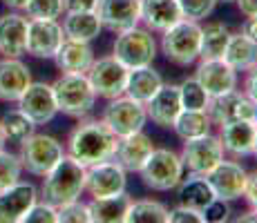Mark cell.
<instances>
[{
    "label": "cell",
    "instance_id": "cell-23",
    "mask_svg": "<svg viewBox=\"0 0 257 223\" xmlns=\"http://www.w3.org/2000/svg\"><path fill=\"white\" fill-rule=\"evenodd\" d=\"M29 18L21 12H12L0 16V56L21 58L27 43Z\"/></svg>",
    "mask_w": 257,
    "mask_h": 223
},
{
    "label": "cell",
    "instance_id": "cell-27",
    "mask_svg": "<svg viewBox=\"0 0 257 223\" xmlns=\"http://www.w3.org/2000/svg\"><path fill=\"white\" fill-rule=\"evenodd\" d=\"M61 18L63 34H65V38H72V41L92 43L103 32V25L98 21L96 12H65Z\"/></svg>",
    "mask_w": 257,
    "mask_h": 223
},
{
    "label": "cell",
    "instance_id": "cell-38",
    "mask_svg": "<svg viewBox=\"0 0 257 223\" xmlns=\"http://www.w3.org/2000/svg\"><path fill=\"white\" fill-rule=\"evenodd\" d=\"M177 3H179L181 16L195 23H204L217 7V0H177Z\"/></svg>",
    "mask_w": 257,
    "mask_h": 223
},
{
    "label": "cell",
    "instance_id": "cell-25",
    "mask_svg": "<svg viewBox=\"0 0 257 223\" xmlns=\"http://www.w3.org/2000/svg\"><path fill=\"white\" fill-rule=\"evenodd\" d=\"M94 58L96 56H94V49L90 43L65 38L52 61L56 63V67L61 69L63 74H85L94 63Z\"/></svg>",
    "mask_w": 257,
    "mask_h": 223
},
{
    "label": "cell",
    "instance_id": "cell-41",
    "mask_svg": "<svg viewBox=\"0 0 257 223\" xmlns=\"http://www.w3.org/2000/svg\"><path fill=\"white\" fill-rule=\"evenodd\" d=\"M168 223H206V219L204 212L179 203L177 207H168Z\"/></svg>",
    "mask_w": 257,
    "mask_h": 223
},
{
    "label": "cell",
    "instance_id": "cell-45",
    "mask_svg": "<svg viewBox=\"0 0 257 223\" xmlns=\"http://www.w3.org/2000/svg\"><path fill=\"white\" fill-rule=\"evenodd\" d=\"M65 12H96L98 0H63Z\"/></svg>",
    "mask_w": 257,
    "mask_h": 223
},
{
    "label": "cell",
    "instance_id": "cell-7",
    "mask_svg": "<svg viewBox=\"0 0 257 223\" xmlns=\"http://www.w3.org/2000/svg\"><path fill=\"white\" fill-rule=\"evenodd\" d=\"M21 163L23 170H27L34 176H45L63 156H65V145L58 138L49 136V134H36L27 136L21 143Z\"/></svg>",
    "mask_w": 257,
    "mask_h": 223
},
{
    "label": "cell",
    "instance_id": "cell-6",
    "mask_svg": "<svg viewBox=\"0 0 257 223\" xmlns=\"http://www.w3.org/2000/svg\"><path fill=\"white\" fill-rule=\"evenodd\" d=\"M157 54H159V41L141 23L125 29V32H118L114 45H112V56L127 69L152 65Z\"/></svg>",
    "mask_w": 257,
    "mask_h": 223
},
{
    "label": "cell",
    "instance_id": "cell-24",
    "mask_svg": "<svg viewBox=\"0 0 257 223\" xmlns=\"http://www.w3.org/2000/svg\"><path fill=\"white\" fill-rule=\"evenodd\" d=\"M181 9L177 0H141V25L155 36L181 21Z\"/></svg>",
    "mask_w": 257,
    "mask_h": 223
},
{
    "label": "cell",
    "instance_id": "cell-35",
    "mask_svg": "<svg viewBox=\"0 0 257 223\" xmlns=\"http://www.w3.org/2000/svg\"><path fill=\"white\" fill-rule=\"evenodd\" d=\"M179 101L181 110H206L210 103V96L195 76H188L179 83Z\"/></svg>",
    "mask_w": 257,
    "mask_h": 223
},
{
    "label": "cell",
    "instance_id": "cell-20",
    "mask_svg": "<svg viewBox=\"0 0 257 223\" xmlns=\"http://www.w3.org/2000/svg\"><path fill=\"white\" fill-rule=\"evenodd\" d=\"M155 150V143L148 136L146 132H135L127 134V136H121L116 141V150H114V161L123 167L125 172H132V174H139V170L143 167V163L148 161V156Z\"/></svg>",
    "mask_w": 257,
    "mask_h": 223
},
{
    "label": "cell",
    "instance_id": "cell-1",
    "mask_svg": "<svg viewBox=\"0 0 257 223\" xmlns=\"http://www.w3.org/2000/svg\"><path fill=\"white\" fill-rule=\"evenodd\" d=\"M118 136L101 118H81L78 125L70 132L65 141V154L81 163L83 167H90L94 163L107 161L114 156Z\"/></svg>",
    "mask_w": 257,
    "mask_h": 223
},
{
    "label": "cell",
    "instance_id": "cell-14",
    "mask_svg": "<svg viewBox=\"0 0 257 223\" xmlns=\"http://www.w3.org/2000/svg\"><path fill=\"white\" fill-rule=\"evenodd\" d=\"M18 110H21L27 118H32L34 125H47L56 118L58 107L56 98L52 92V83H34L23 92L18 98Z\"/></svg>",
    "mask_w": 257,
    "mask_h": 223
},
{
    "label": "cell",
    "instance_id": "cell-22",
    "mask_svg": "<svg viewBox=\"0 0 257 223\" xmlns=\"http://www.w3.org/2000/svg\"><path fill=\"white\" fill-rule=\"evenodd\" d=\"M148 121H152L161 130H170L175 118L181 112V101H179V85H170L164 83L159 92L146 103Z\"/></svg>",
    "mask_w": 257,
    "mask_h": 223
},
{
    "label": "cell",
    "instance_id": "cell-12",
    "mask_svg": "<svg viewBox=\"0 0 257 223\" xmlns=\"http://www.w3.org/2000/svg\"><path fill=\"white\" fill-rule=\"evenodd\" d=\"M246 174H248V172L241 167V163H237V158H221L208 174H206V178H208L217 199L233 203L244 196Z\"/></svg>",
    "mask_w": 257,
    "mask_h": 223
},
{
    "label": "cell",
    "instance_id": "cell-42",
    "mask_svg": "<svg viewBox=\"0 0 257 223\" xmlns=\"http://www.w3.org/2000/svg\"><path fill=\"white\" fill-rule=\"evenodd\" d=\"M204 219L206 223H224L230 219V203L224 199H212L204 207Z\"/></svg>",
    "mask_w": 257,
    "mask_h": 223
},
{
    "label": "cell",
    "instance_id": "cell-19",
    "mask_svg": "<svg viewBox=\"0 0 257 223\" xmlns=\"http://www.w3.org/2000/svg\"><path fill=\"white\" fill-rule=\"evenodd\" d=\"M257 125L253 121H230L219 125V141L224 145L226 156L230 158H248L255 150Z\"/></svg>",
    "mask_w": 257,
    "mask_h": 223
},
{
    "label": "cell",
    "instance_id": "cell-5",
    "mask_svg": "<svg viewBox=\"0 0 257 223\" xmlns=\"http://www.w3.org/2000/svg\"><path fill=\"white\" fill-rule=\"evenodd\" d=\"M139 176L148 190L170 192L186 176V167L179 152L170 150V147H155L152 154L148 156V161L143 163V167L139 170Z\"/></svg>",
    "mask_w": 257,
    "mask_h": 223
},
{
    "label": "cell",
    "instance_id": "cell-18",
    "mask_svg": "<svg viewBox=\"0 0 257 223\" xmlns=\"http://www.w3.org/2000/svg\"><path fill=\"white\" fill-rule=\"evenodd\" d=\"M195 78L201 83V87L208 92V96H219L230 89L239 87V72H235L224 58H208L199 61L195 72Z\"/></svg>",
    "mask_w": 257,
    "mask_h": 223
},
{
    "label": "cell",
    "instance_id": "cell-44",
    "mask_svg": "<svg viewBox=\"0 0 257 223\" xmlns=\"http://www.w3.org/2000/svg\"><path fill=\"white\" fill-rule=\"evenodd\" d=\"M244 74L246 76H244V89H241V92H244L253 103H257V65L250 67L248 72H244Z\"/></svg>",
    "mask_w": 257,
    "mask_h": 223
},
{
    "label": "cell",
    "instance_id": "cell-9",
    "mask_svg": "<svg viewBox=\"0 0 257 223\" xmlns=\"http://www.w3.org/2000/svg\"><path fill=\"white\" fill-rule=\"evenodd\" d=\"M181 161H184V167L188 174H208L212 167L226 158L224 145L219 141V134H204V136L197 138H188L184 141V147L179 152Z\"/></svg>",
    "mask_w": 257,
    "mask_h": 223
},
{
    "label": "cell",
    "instance_id": "cell-43",
    "mask_svg": "<svg viewBox=\"0 0 257 223\" xmlns=\"http://www.w3.org/2000/svg\"><path fill=\"white\" fill-rule=\"evenodd\" d=\"M246 203H248V207H253L257 210V167L253 172H248L246 174V185H244V196H241Z\"/></svg>",
    "mask_w": 257,
    "mask_h": 223
},
{
    "label": "cell",
    "instance_id": "cell-4",
    "mask_svg": "<svg viewBox=\"0 0 257 223\" xmlns=\"http://www.w3.org/2000/svg\"><path fill=\"white\" fill-rule=\"evenodd\" d=\"M52 92L56 98L58 112L70 118H85L90 116L96 105V94L87 81L85 74H61L52 83Z\"/></svg>",
    "mask_w": 257,
    "mask_h": 223
},
{
    "label": "cell",
    "instance_id": "cell-26",
    "mask_svg": "<svg viewBox=\"0 0 257 223\" xmlns=\"http://www.w3.org/2000/svg\"><path fill=\"white\" fill-rule=\"evenodd\" d=\"M164 85V78L152 65H143V67H135L127 69V81H125V96L135 98L146 105L157 92Z\"/></svg>",
    "mask_w": 257,
    "mask_h": 223
},
{
    "label": "cell",
    "instance_id": "cell-3",
    "mask_svg": "<svg viewBox=\"0 0 257 223\" xmlns=\"http://www.w3.org/2000/svg\"><path fill=\"white\" fill-rule=\"evenodd\" d=\"M159 49L168 63L177 67H190L199 61L201 45V23L181 18L164 34H159Z\"/></svg>",
    "mask_w": 257,
    "mask_h": 223
},
{
    "label": "cell",
    "instance_id": "cell-11",
    "mask_svg": "<svg viewBox=\"0 0 257 223\" xmlns=\"http://www.w3.org/2000/svg\"><path fill=\"white\" fill-rule=\"evenodd\" d=\"M127 185V172L114 161L94 163V165L85 167V192L90 199H105V196H116L125 192Z\"/></svg>",
    "mask_w": 257,
    "mask_h": 223
},
{
    "label": "cell",
    "instance_id": "cell-46",
    "mask_svg": "<svg viewBox=\"0 0 257 223\" xmlns=\"http://www.w3.org/2000/svg\"><path fill=\"white\" fill-rule=\"evenodd\" d=\"M239 32L244 34L246 38H250L253 43H257V16H248V18H246Z\"/></svg>",
    "mask_w": 257,
    "mask_h": 223
},
{
    "label": "cell",
    "instance_id": "cell-51",
    "mask_svg": "<svg viewBox=\"0 0 257 223\" xmlns=\"http://www.w3.org/2000/svg\"><path fill=\"white\" fill-rule=\"evenodd\" d=\"M253 123L257 125V103H255V112H253Z\"/></svg>",
    "mask_w": 257,
    "mask_h": 223
},
{
    "label": "cell",
    "instance_id": "cell-8",
    "mask_svg": "<svg viewBox=\"0 0 257 223\" xmlns=\"http://www.w3.org/2000/svg\"><path fill=\"white\" fill-rule=\"evenodd\" d=\"M101 121L121 138V136H127V134L141 132L148 123V112L143 103L121 94V96L107 101V105L103 107Z\"/></svg>",
    "mask_w": 257,
    "mask_h": 223
},
{
    "label": "cell",
    "instance_id": "cell-37",
    "mask_svg": "<svg viewBox=\"0 0 257 223\" xmlns=\"http://www.w3.org/2000/svg\"><path fill=\"white\" fill-rule=\"evenodd\" d=\"M23 176V163L21 156L14 154V152H7L3 147L0 150V190L9 187L12 183L21 181Z\"/></svg>",
    "mask_w": 257,
    "mask_h": 223
},
{
    "label": "cell",
    "instance_id": "cell-13",
    "mask_svg": "<svg viewBox=\"0 0 257 223\" xmlns=\"http://www.w3.org/2000/svg\"><path fill=\"white\" fill-rule=\"evenodd\" d=\"M206 112H208L212 125L219 127L230 121H253L255 103L237 87L226 94H219V96H212Z\"/></svg>",
    "mask_w": 257,
    "mask_h": 223
},
{
    "label": "cell",
    "instance_id": "cell-30",
    "mask_svg": "<svg viewBox=\"0 0 257 223\" xmlns=\"http://www.w3.org/2000/svg\"><path fill=\"white\" fill-rule=\"evenodd\" d=\"M224 61L235 72H248L250 67L257 65V43L246 38L241 32L230 34L226 52H224Z\"/></svg>",
    "mask_w": 257,
    "mask_h": 223
},
{
    "label": "cell",
    "instance_id": "cell-17",
    "mask_svg": "<svg viewBox=\"0 0 257 223\" xmlns=\"http://www.w3.org/2000/svg\"><path fill=\"white\" fill-rule=\"evenodd\" d=\"M96 16L107 32H125L141 23V0H98Z\"/></svg>",
    "mask_w": 257,
    "mask_h": 223
},
{
    "label": "cell",
    "instance_id": "cell-34",
    "mask_svg": "<svg viewBox=\"0 0 257 223\" xmlns=\"http://www.w3.org/2000/svg\"><path fill=\"white\" fill-rule=\"evenodd\" d=\"M3 127H5V136H7V143H16L21 145L27 136H32L36 132V125H34L32 118H27L25 114L14 107V110H7L3 116Z\"/></svg>",
    "mask_w": 257,
    "mask_h": 223
},
{
    "label": "cell",
    "instance_id": "cell-16",
    "mask_svg": "<svg viewBox=\"0 0 257 223\" xmlns=\"http://www.w3.org/2000/svg\"><path fill=\"white\" fill-rule=\"evenodd\" d=\"M38 199V187L27 181H16L0 190V223H23L29 207Z\"/></svg>",
    "mask_w": 257,
    "mask_h": 223
},
{
    "label": "cell",
    "instance_id": "cell-29",
    "mask_svg": "<svg viewBox=\"0 0 257 223\" xmlns=\"http://www.w3.org/2000/svg\"><path fill=\"white\" fill-rule=\"evenodd\" d=\"M132 196L127 192H121L116 196H105V199H90V223H125L127 207H130Z\"/></svg>",
    "mask_w": 257,
    "mask_h": 223
},
{
    "label": "cell",
    "instance_id": "cell-21",
    "mask_svg": "<svg viewBox=\"0 0 257 223\" xmlns=\"http://www.w3.org/2000/svg\"><path fill=\"white\" fill-rule=\"evenodd\" d=\"M29 85H32V69L21 58H0V101L18 103Z\"/></svg>",
    "mask_w": 257,
    "mask_h": 223
},
{
    "label": "cell",
    "instance_id": "cell-49",
    "mask_svg": "<svg viewBox=\"0 0 257 223\" xmlns=\"http://www.w3.org/2000/svg\"><path fill=\"white\" fill-rule=\"evenodd\" d=\"M235 221L237 223H257V210L250 207V212H246V214H239Z\"/></svg>",
    "mask_w": 257,
    "mask_h": 223
},
{
    "label": "cell",
    "instance_id": "cell-40",
    "mask_svg": "<svg viewBox=\"0 0 257 223\" xmlns=\"http://www.w3.org/2000/svg\"><path fill=\"white\" fill-rule=\"evenodd\" d=\"M23 223H58V212L54 205H49V203L38 199L32 207H29V212L25 214Z\"/></svg>",
    "mask_w": 257,
    "mask_h": 223
},
{
    "label": "cell",
    "instance_id": "cell-33",
    "mask_svg": "<svg viewBox=\"0 0 257 223\" xmlns=\"http://www.w3.org/2000/svg\"><path fill=\"white\" fill-rule=\"evenodd\" d=\"M125 223H168V207L155 199H132Z\"/></svg>",
    "mask_w": 257,
    "mask_h": 223
},
{
    "label": "cell",
    "instance_id": "cell-32",
    "mask_svg": "<svg viewBox=\"0 0 257 223\" xmlns=\"http://www.w3.org/2000/svg\"><path fill=\"white\" fill-rule=\"evenodd\" d=\"M172 130L181 141H188L212 132V121L206 110H181L172 123Z\"/></svg>",
    "mask_w": 257,
    "mask_h": 223
},
{
    "label": "cell",
    "instance_id": "cell-28",
    "mask_svg": "<svg viewBox=\"0 0 257 223\" xmlns=\"http://www.w3.org/2000/svg\"><path fill=\"white\" fill-rule=\"evenodd\" d=\"M175 190H177V199H179L181 205L195 207V210H199V212H204V207L208 205L212 199H217L212 187H210V183H208V178L204 174L184 176Z\"/></svg>",
    "mask_w": 257,
    "mask_h": 223
},
{
    "label": "cell",
    "instance_id": "cell-53",
    "mask_svg": "<svg viewBox=\"0 0 257 223\" xmlns=\"http://www.w3.org/2000/svg\"><path fill=\"white\" fill-rule=\"evenodd\" d=\"M217 3H224V5H228V3H235V0H217Z\"/></svg>",
    "mask_w": 257,
    "mask_h": 223
},
{
    "label": "cell",
    "instance_id": "cell-48",
    "mask_svg": "<svg viewBox=\"0 0 257 223\" xmlns=\"http://www.w3.org/2000/svg\"><path fill=\"white\" fill-rule=\"evenodd\" d=\"M0 3H3L7 9H12V12H23L27 0H0Z\"/></svg>",
    "mask_w": 257,
    "mask_h": 223
},
{
    "label": "cell",
    "instance_id": "cell-50",
    "mask_svg": "<svg viewBox=\"0 0 257 223\" xmlns=\"http://www.w3.org/2000/svg\"><path fill=\"white\" fill-rule=\"evenodd\" d=\"M7 145V136H5V127H3V118H0V150Z\"/></svg>",
    "mask_w": 257,
    "mask_h": 223
},
{
    "label": "cell",
    "instance_id": "cell-39",
    "mask_svg": "<svg viewBox=\"0 0 257 223\" xmlns=\"http://www.w3.org/2000/svg\"><path fill=\"white\" fill-rule=\"evenodd\" d=\"M56 212H58V223H90V207L81 199L56 207Z\"/></svg>",
    "mask_w": 257,
    "mask_h": 223
},
{
    "label": "cell",
    "instance_id": "cell-15",
    "mask_svg": "<svg viewBox=\"0 0 257 223\" xmlns=\"http://www.w3.org/2000/svg\"><path fill=\"white\" fill-rule=\"evenodd\" d=\"M63 41H65V34L58 21H29L25 54L43 58V61H52Z\"/></svg>",
    "mask_w": 257,
    "mask_h": 223
},
{
    "label": "cell",
    "instance_id": "cell-52",
    "mask_svg": "<svg viewBox=\"0 0 257 223\" xmlns=\"http://www.w3.org/2000/svg\"><path fill=\"white\" fill-rule=\"evenodd\" d=\"M253 156H257V134H255V150H253Z\"/></svg>",
    "mask_w": 257,
    "mask_h": 223
},
{
    "label": "cell",
    "instance_id": "cell-47",
    "mask_svg": "<svg viewBox=\"0 0 257 223\" xmlns=\"http://www.w3.org/2000/svg\"><path fill=\"white\" fill-rule=\"evenodd\" d=\"M239 12L244 14L246 18L248 16H257V0H235Z\"/></svg>",
    "mask_w": 257,
    "mask_h": 223
},
{
    "label": "cell",
    "instance_id": "cell-10",
    "mask_svg": "<svg viewBox=\"0 0 257 223\" xmlns=\"http://www.w3.org/2000/svg\"><path fill=\"white\" fill-rule=\"evenodd\" d=\"M87 81L96 94V98H116L125 92V81H127V67L118 63L114 56H101L94 58L90 69L85 72Z\"/></svg>",
    "mask_w": 257,
    "mask_h": 223
},
{
    "label": "cell",
    "instance_id": "cell-31",
    "mask_svg": "<svg viewBox=\"0 0 257 223\" xmlns=\"http://www.w3.org/2000/svg\"><path fill=\"white\" fill-rule=\"evenodd\" d=\"M230 29L221 21H210L201 25V45H199V61L208 58H224L226 45L230 38Z\"/></svg>",
    "mask_w": 257,
    "mask_h": 223
},
{
    "label": "cell",
    "instance_id": "cell-36",
    "mask_svg": "<svg viewBox=\"0 0 257 223\" xmlns=\"http://www.w3.org/2000/svg\"><path fill=\"white\" fill-rule=\"evenodd\" d=\"M23 14L29 21H58L65 14L63 0H27Z\"/></svg>",
    "mask_w": 257,
    "mask_h": 223
},
{
    "label": "cell",
    "instance_id": "cell-2",
    "mask_svg": "<svg viewBox=\"0 0 257 223\" xmlns=\"http://www.w3.org/2000/svg\"><path fill=\"white\" fill-rule=\"evenodd\" d=\"M83 194H85V167L67 154L43 176V185L38 190L41 201L54 207L81 199Z\"/></svg>",
    "mask_w": 257,
    "mask_h": 223
}]
</instances>
